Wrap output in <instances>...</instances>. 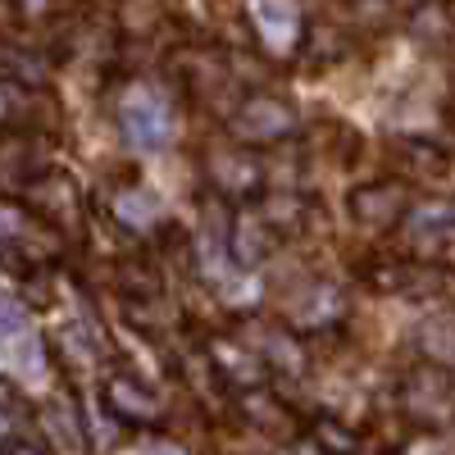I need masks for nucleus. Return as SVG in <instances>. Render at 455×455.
Returning <instances> with one entry per match:
<instances>
[{
  "label": "nucleus",
  "mask_w": 455,
  "mask_h": 455,
  "mask_svg": "<svg viewBox=\"0 0 455 455\" xmlns=\"http://www.w3.org/2000/svg\"><path fill=\"white\" fill-rule=\"evenodd\" d=\"M119 128L137 150H160L173 137V109L156 87H132L119 105Z\"/></svg>",
  "instance_id": "1"
},
{
  "label": "nucleus",
  "mask_w": 455,
  "mask_h": 455,
  "mask_svg": "<svg viewBox=\"0 0 455 455\" xmlns=\"http://www.w3.org/2000/svg\"><path fill=\"white\" fill-rule=\"evenodd\" d=\"M0 360H5V369L19 373L23 383H42V373H46V351H42V341H36L23 306L19 300H5V296H0Z\"/></svg>",
  "instance_id": "2"
},
{
  "label": "nucleus",
  "mask_w": 455,
  "mask_h": 455,
  "mask_svg": "<svg viewBox=\"0 0 455 455\" xmlns=\"http://www.w3.org/2000/svg\"><path fill=\"white\" fill-rule=\"evenodd\" d=\"M251 14H255V28L264 32V42L274 51L291 46V36H296V5L291 0H251Z\"/></svg>",
  "instance_id": "3"
},
{
  "label": "nucleus",
  "mask_w": 455,
  "mask_h": 455,
  "mask_svg": "<svg viewBox=\"0 0 455 455\" xmlns=\"http://www.w3.org/2000/svg\"><path fill=\"white\" fill-rule=\"evenodd\" d=\"M114 214H119L128 228H146L150 219L160 214V196L146 192V187H137V192H124L119 201H114Z\"/></svg>",
  "instance_id": "4"
},
{
  "label": "nucleus",
  "mask_w": 455,
  "mask_h": 455,
  "mask_svg": "<svg viewBox=\"0 0 455 455\" xmlns=\"http://www.w3.org/2000/svg\"><path fill=\"white\" fill-rule=\"evenodd\" d=\"M109 401L119 405L124 414H132V419H141V414H150V401H146L141 392H132L128 383H114V387H109Z\"/></svg>",
  "instance_id": "5"
},
{
  "label": "nucleus",
  "mask_w": 455,
  "mask_h": 455,
  "mask_svg": "<svg viewBox=\"0 0 455 455\" xmlns=\"http://www.w3.org/2000/svg\"><path fill=\"white\" fill-rule=\"evenodd\" d=\"M19 233H23V214L10 201H0V242H14Z\"/></svg>",
  "instance_id": "6"
},
{
  "label": "nucleus",
  "mask_w": 455,
  "mask_h": 455,
  "mask_svg": "<svg viewBox=\"0 0 455 455\" xmlns=\"http://www.w3.org/2000/svg\"><path fill=\"white\" fill-rule=\"evenodd\" d=\"M141 455H187V451H178V446H146Z\"/></svg>",
  "instance_id": "7"
},
{
  "label": "nucleus",
  "mask_w": 455,
  "mask_h": 455,
  "mask_svg": "<svg viewBox=\"0 0 455 455\" xmlns=\"http://www.w3.org/2000/svg\"><path fill=\"white\" fill-rule=\"evenodd\" d=\"M10 455H42L36 446H28V442H19V446H10Z\"/></svg>",
  "instance_id": "8"
},
{
  "label": "nucleus",
  "mask_w": 455,
  "mask_h": 455,
  "mask_svg": "<svg viewBox=\"0 0 455 455\" xmlns=\"http://www.w3.org/2000/svg\"><path fill=\"white\" fill-rule=\"evenodd\" d=\"M5 433H10V414H5V410H0V437H5Z\"/></svg>",
  "instance_id": "9"
},
{
  "label": "nucleus",
  "mask_w": 455,
  "mask_h": 455,
  "mask_svg": "<svg viewBox=\"0 0 455 455\" xmlns=\"http://www.w3.org/2000/svg\"><path fill=\"white\" fill-rule=\"evenodd\" d=\"M0 114H5V87H0Z\"/></svg>",
  "instance_id": "10"
}]
</instances>
